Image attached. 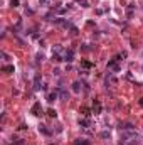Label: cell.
<instances>
[{"instance_id":"12","label":"cell","mask_w":143,"mask_h":145,"mask_svg":"<svg viewBox=\"0 0 143 145\" xmlns=\"http://www.w3.org/2000/svg\"><path fill=\"white\" fill-rule=\"evenodd\" d=\"M39 132H42L44 135H51V132H49V130L46 128V125H41V127H39Z\"/></svg>"},{"instance_id":"19","label":"cell","mask_w":143,"mask_h":145,"mask_svg":"<svg viewBox=\"0 0 143 145\" xmlns=\"http://www.w3.org/2000/svg\"><path fill=\"white\" fill-rule=\"evenodd\" d=\"M76 2H79V3H83V7H88V0H76Z\"/></svg>"},{"instance_id":"14","label":"cell","mask_w":143,"mask_h":145,"mask_svg":"<svg viewBox=\"0 0 143 145\" xmlns=\"http://www.w3.org/2000/svg\"><path fill=\"white\" fill-rule=\"evenodd\" d=\"M61 98H62V100H67V98H69V93L64 91V90H61Z\"/></svg>"},{"instance_id":"21","label":"cell","mask_w":143,"mask_h":145,"mask_svg":"<svg viewBox=\"0 0 143 145\" xmlns=\"http://www.w3.org/2000/svg\"><path fill=\"white\" fill-rule=\"evenodd\" d=\"M39 3H41V5H47L49 0H39Z\"/></svg>"},{"instance_id":"6","label":"cell","mask_w":143,"mask_h":145,"mask_svg":"<svg viewBox=\"0 0 143 145\" xmlns=\"http://www.w3.org/2000/svg\"><path fill=\"white\" fill-rule=\"evenodd\" d=\"M57 96H59V93H57V91H51V93L47 94V101H49V103H52V101L57 100Z\"/></svg>"},{"instance_id":"20","label":"cell","mask_w":143,"mask_h":145,"mask_svg":"<svg viewBox=\"0 0 143 145\" xmlns=\"http://www.w3.org/2000/svg\"><path fill=\"white\" fill-rule=\"evenodd\" d=\"M10 3H12V7H19V0H12Z\"/></svg>"},{"instance_id":"9","label":"cell","mask_w":143,"mask_h":145,"mask_svg":"<svg viewBox=\"0 0 143 145\" xmlns=\"http://www.w3.org/2000/svg\"><path fill=\"white\" fill-rule=\"evenodd\" d=\"M41 76H39V74H37V76H35V81H34V90L35 91H37V90H41Z\"/></svg>"},{"instance_id":"4","label":"cell","mask_w":143,"mask_h":145,"mask_svg":"<svg viewBox=\"0 0 143 145\" xmlns=\"http://www.w3.org/2000/svg\"><path fill=\"white\" fill-rule=\"evenodd\" d=\"M93 113L94 115L101 113V103H99V100H94V103H93Z\"/></svg>"},{"instance_id":"10","label":"cell","mask_w":143,"mask_h":145,"mask_svg":"<svg viewBox=\"0 0 143 145\" xmlns=\"http://www.w3.org/2000/svg\"><path fill=\"white\" fill-rule=\"evenodd\" d=\"M81 66H83L84 69H91V68H94V64H93V62H89V61H81Z\"/></svg>"},{"instance_id":"1","label":"cell","mask_w":143,"mask_h":145,"mask_svg":"<svg viewBox=\"0 0 143 145\" xmlns=\"http://www.w3.org/2000/svg\"><path fill=\"white\" fill-rule=\"evenodd\" d=\"M121 142L120 145H126V143H135L138 140V133L135 132V130H126V132H121Z\"/></svg>"},{"instance_id":"13","label":"cell","mask_w":143,"mask_h":145,"mask_svg":"<svg viewBox=\"0 0 143 145\" xmlns=\"http://www.w3.org/2000/svg\"><path fill=\"white\" fill-rule=\"evenodd\" d=\"M2 71L3 73H14V66H3Z\"/></svg>"},{"instance_id":"18","label":"cell","mask_w":143,"mask_h":145,"mask_svg":"<svg viewBox=\"0 0 143 145\" xmlns=\"http://www.w3.org/2000/svg\"><path fill=\"white\" fill-rule=\"evenodd\" d=\"M101 138H109V132H101Z\"/></svg>"},{"instance_id":"2","label":"cell","mask_w":143,"mask_h":145,"mask_svg":"<svg viewBox=\"0 0 143 145\" xmlns=\"http://www.w3.org/2000/svg\"><path fill=\"white\" fill-rule=\"evenodd\" d=\"M30 113H32L34 116H41V115H42V106H41V103H39V101H37V103H34V105H32Z\"/></svg>"},{"instance_id":"3","label":"cell","mask_w":143,"mask_h":145,"mask_svg":"<svg viewBox=\"0 0 143 145\" xmlns=\"http://www.w3.org/2000/svg\"><path fill=\"white\" fill-rule=\"evenodd\" d=\"M62 61H66V62H73L74 61V51H73V49H67V51L64 52Z\"/></svg>"},{"instance_id":"22","label":"cell","mask_w":143,"mask_h":145,"mask_svg":"<svg viewBox=\"0 0 143 145\" xmlns=\"http://www.w3.org/2000/svg\"><path fill=\"white\" fill-rule=\"evenodd\" d=\"M140 105H141V106H143V100H140Z\"/></svg>"},{"instance_id":"7","label":"cell","mask_w":143,"mask_h":145,"mask_svg":"<svg viewBox=\"0 0 143 145\" xmlns=\"http://www.w3.org/2000/svg\"><path fill=\"white\" fill-rule=\"evenodd\" d=\"M118 128H120V132H126V130H133V125H130V123H123V125H120Z\"/></svg>"},{"instance_id":"8","label":"cell","mask_w":143,"mask_h":145,"mask_svg":"<svg viewBox=\"0 0 143 145\" xmlns=\"http://www.w3.org/2000/svg\"><path fill=\"white\" fill-rule=\"evenodd\" d=\"M81 88H83V84H81L79 81H74V83H73V91H74V93H79Z\"/></svg>"},{"instance_id":"11","label":"cell","mask_w":143,"mask_h":145,"mask_svg":"<svg viewBox=\"0 0 143 145\" xmlns=\"http://www.w3.org/2000/svg\"><path fill=\"white\" fill-rule=\"evenodd\" d=\"M133 9H135V3H130V5H128V9H126V15H128V19L133 15Z\"/></svg>"},{"instance_id":"5","label":"cell","mask_w":143,"mask_h":145,"mask_svg":"<svg viewBox=\"0 0 143 145\" xmlns=\"http://www.w3.org/2000/svg\"><path fill=\"white\" fill-rule=\"evenodd\" d=\"M79 125L83 127V128H88V127H91V122H89L88 116H84V118H79Z\"/></svg>"},{"instance_id":"16","label":"cell","mask_w":143,"mask_h":145,"mask_svg":"<svg viewBox=\"0 0 143 145\" xmlns=\"http://www.w3.org/2000/svg\"><path fill=\"white\" fill-rule=\"evenodd\" d=\"M74 145H89L88 140H77V142H74Z\"/></svg>"},{"instance_id":"15","label":"cell","mask_w":143,"mask_h":145,"mask_svg":"<svg viewBox=\"0 0 143 145\" xmlns=\"http://www.w3.org/2000/svg\"><path fill=\"white\" fill-rule=\"evenodd\" d=\"M81 113H83L84 116H89V115H91V113H89V110L86 108V106H83V108H81Z\"/></svg>"},{"instance_id":"17","label":"cell","mask_w":143,"mask_h":145,"mask_svg":"<svg viewBox=\"0 0 143 145\" xmlns=\"http://www.w3.org/2000/svg\"><path fill=\"white\" fill-rule=\"evenodd\" d=\"M47 113H49V116H51V118H56V116H57V113H56V110H52V108H51V110H49V111H47Z\"/></svg>"}]
</instances>
